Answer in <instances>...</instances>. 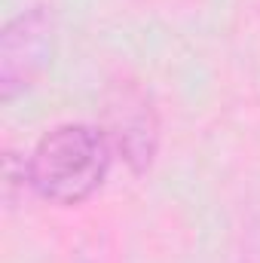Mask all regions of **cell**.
Returning a JSON list of instances; mask_svg holds the SVG:
<instances>
[{"label": "cell", "mask_w": 260, "mask_h": 263, "mask_svg": "<svg viewBox=\"0 0 260 263\" xmlns=\"http://www.w3.org/2000/svg\"><path fill=\"white\" fill-rule=\"evenodd\" d=\"M55 59V12L46 3L18 9L0 31V101L28 95Z\"/></svg>", "instance_id": "7a4b0ae2"}, {"label": "cell", "mask_w": 260, "mask_h": 263, "mask_svg": "<svg viewBox=\"0 0 260 263\" xmlns=\"http://www.w3.org/2000/svg\"><path fill=\"white\" fill-rule=\"evenodd\" d=\"M31 193V184H28V156H18L12 150H6L3 156V199L9 208L18 205V196Z\"/></svg>", "instance_id": "277c9868"}, {"label": "cell", "mask_w": 260, "mask_h": 263, "mask_svg": "<svg viewBox=\"0 0 260 263\" xmlns=\"http://www.w3.org/2000/svg\"><path fill=\"white\" fill-rule=\"evenodd\" d=\"M114 156L117 150L101 126L59 123L28 153L31 193L59 208H77L104 187Z\"/></svg>", "instance_id": "6da1fadb"}, {"label": "cell", "mask_w": 260, "mask_h": 263, "mask_svg": "<svg viewBox=\"0 0 260 263\" xmlns=\"http://www.w3.org/2000/svg\"><path fill=\"white\" fill-rule=\"evenodd\" d=\"M104 132L132 175L150 172L156 150H159V114H156L150 92L141 83L135 80L114 83L110 98H107Z\"/></svg>", "instance_id": "3957f363"}]
</instances>
